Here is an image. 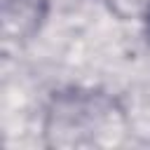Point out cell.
<instances>
[{
  "label": "cell",
  "instance_id": "cell-2",
  "mask_svg": "<svg viewBox=\"0 0 150 150\" xmlns=\"http://www.w3.org/2000/svg\"><path fill=\"white\" fill-rule=\"evenodd\" d=\"M47 16V0H2V33L7 40H30Z\"/></svg>",
  "mask_w": 150,
  "mask_h": 150
},
{
  "label": "cell",
  "instance_id": "cell-1",
  "mask_svg": "<svg viewBox=\"0 0 150 150\" xmlns=\"http://www.w3.org/2000/svg\"><path fill=\"white\" fill-rule=\"evenodd\" d=\"M47 136L52 145L80 148L115 143V134H122L124 120L115 98L98 91H61L54 96L47 112Z\"/></svg>",
  "mask_w": 150,
  "mask_h": 150
},
{
  "label": "cell",
  "instance_id": "cell-3",
  "mask_svg": "<svg viewBox=\"0 0 150 150\" xmlns=\"http://www.w3.org/2000/svg\"><path fill=\"white\" fill-rule=\"evenodd\" d=\"M148 26H150V16H148Z\"/></svg>",
  "mask_w": 150,
  "mask_h": 150
}]
</instances>
